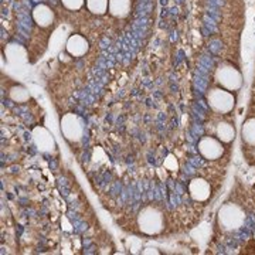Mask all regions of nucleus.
<instances>
[{"label":"nucleus","instance_id":"nucleus-1","mask_svg":"<svg viewBox=\"0 0 255 255\" xmlns=\"http://www.w3.org/2000/svg\"><path fill=\"white\" fill-rule=\"evenodd\" d=\"M137 224L142 233L155 236L163 230V216L155 207H145L137 217Z\"/></svg>","mask_w":255,"mask_h":255},{"label":"nucleus","instance_id":"nucleus-2","mask_svg":"<svg viewBox=\"0 0 255 255\" xmlns=\"http://www.w3.org/2000/svg\"><path fill=\"white\" fill-rule=\"evenodd\" d=\"M244 211L236 204H226L219 211L220 224L226 230H236L244 223Z\"/></svg>","mask_w":255,"mask_h":255},{"label":"nucleus","instance_id":"nucleus-3","mask_svg":"<svg viewBox=\"0 0 255 255\" xmlns=\"http://www.w3.org/2000/svg\"><path fill=\"white\" fill-rule=\"evenodd\" d=\"M216 80L228 91H237L243 85V75L231 65H223L216 73Z\"/></svg>","mask_w":255,"mask_h":255},{"label":"nucleus","instance_id":"nucleus-4","mask_svg":"<svg viewBox=\"0 0 255 255\" xmlns=\"http://www.w3.org/2000/svg\"><path fill=\"white\" fill-rule=\"evenodd\" d=\"M60 128H61L64 137L68 139L70 142H78L82 137V133H84L81 121L74 114H65L61 118Z\"/></svg>","mask_w":255,"mask_h":255},{"label":"nucleus","instance_id":"nucleus-5","mask_svg":"<svg viewBox=\"0 0 255 255\" xmlns=\"http://www.w3.org/2000/svg\"><path fill=\"white\" fill-rule=\"evenodd\" d=\"M210 107L217 112L227 114L234 108V97L228 91H224L221 88H214L209 94Z\"/></svg>","mask_w":255,"mask_h":255},{"label":"nucleus","instance_id":"nucleus-6","mask_svg":"<svg viewBox=\"0 0 255 255\" xmlns=\"http://www.w3.org/2000/svg\"><path fill=\"white\" fill-rule=\"evenodd\" d=\"M199 152L203 157H206L209 160H216L224 153V147H223L221 140H217L211 136H206L199 142Z\"/></svg>","mask_w":255,"mask_h":255},{"label":"nucleus","instance_id":"nucleus-7","mask_svg":"<svg viewBox=\"0 0 255 255\" xmlns=\"http://www.w3.org/2000/svg\"><path fill=\"white\" fill-rule=\"evenodd\" d=\"M33 140L41 152H50L54 147V137L44 127H37L33 129Z\"/></svg>","mask_w":255,"mask_h":255},{"label":"nucleus","instance_id":"nucleus-8","mask_svg":"<svg viewBox=\"0 0 255 255\" xmlns=\"http://www.w3.org/2000/svg\"><path fill=\"white\" fill-rule=\"evenodd\" d=\"M65 50H67L68 54L73 55V57H82V55H85L88 53L90 44L80 34H73L65 43Z\"/></svg>","mask_w":255,"mask_h":255},{"label":"nucleus","instance_id":"nucleus-9","mask_svg":"<svg viewBox=\"0 0 255 255\" xmlns=\"http://www.w3.org/2000/svg\"><path fill=\"white\" fill-rule=\"evenodd\" d=\"M189 191L190 196L196 201H206L210 197V184L209 182H206L204 179H193L189 184Z\"/></svg>","mask_w":255,"mask_h":255},{"label":"nucleus","instance_id":"nucleus-10","mask_svg":"<svg viewBox=\"0 0 255 255\" xmlns=\"http://www.w3.org/2000/svg\"><path fill=\"white\" fill-rule=\"evenodd\" d=\"M33 18L40 27H48L54 21V11L47 4H37L33 10Z\"/></svg>","mask_w":255,"mask_h":255},{"label":"nucleus","instance_id":"nucleus-11","mask_svg":"<svg viewBox=\"0 0 255 255\" xmlns=\"http://www.w3.org/2000/svg\"><path fill=\"white\" fill-rule=\"evenodd\" d=\"M108 11L114 17H127L130 11V0H110Z\"/></svg>","mask_w":255,"mask_h":255},{"label":"nucleus","instance_id":"nucleus-12","mask_svg":"<svg viewBox=\"0 0 255 255\" xmlns=\"http://www.w3.org/2000/svg\"><path fill=\"white\" fill-rule=\"evenodd\" d=\"M6 57L11 64H20L26 61V50L18 44H9L6 47Z\"/></svg>","mask_w":255,"mask_h":255},{"label":"nucleus","instance_id":"nucleus-13","mask_svg":"<svg viewBox=\"0 0 255 255\" xmlns=\"http://www.w3.org/2000/svg\"><path fill=\"white\" fill-rule=\"evenodd\" d=\"M217 136L221 142L228 143L236 137V129L233 128V125H230L227 122H221L217 127Z\"/></svg>","mask_w":255,"mask_h":255},{"label":"nucleus","instance_id":"nucleus-14","mask_svg":"<svg viewBox=\"0 0 255 255\" xmlns=\"http://www.w3.org/2000/svg\"><path fill=\"white\" fill-rule=\"evenodd\" d=\"M110 0H87V7L94 14H104L108 10Z\"/></svg>","mask_w":255,"mask_h":255},{"label":"nucleus","instance_id":"nucleus-15","mask_svg":"<svg viewBox=\"0 0 255 255\" xmlns=\"http://www.w3.org/2000/svg\"><path fill=\"white\" fill-rule=\"evenodd\" d=\"M243 137L250 145H255V119H248L243 127Z\"/></svg>","mask_w":255,"mask_h":255},{"label":"nucleus","instance_id":"nucleus-16","mask_svg":"<svg viewBox=\"0 0 255 255\" xmlns=\"http://www.w3.org/2000/svg\"><path fill=\"white\" fill-rule=\"evenodd\" d=\"M10 98L14 102H26V101L30 100V94H28L27 88L17 85V87H13L10 90Z\"/></svg>","mask_w":255,"mask_h":255},{"label":"nucleus","instance_id":"nucleus-17","mask_svg":"<svg viewBox=\"0 0 255 255\" xmlns=\"http://www.w3.org/2000/svg\"><path fill=\"white\" fill-rule=\"evenodd\" d=\"M85 0H61L64 7H67L68 10H80L82 7Z\"/></svg>","mask_w":255,"mask_h":255},{"label":"nucleus","instance_id":"nucleus-18","mask_svg":"<svg viewBox=\"0 0 255 255\" xmlns=\"http://www.w3.org/2000/svg\"><path fill=\"white\" fill-rule=\"evenodd\" d=\"M164 167L167 169V170H177V167H179V164H177V160H176V157L173 155H169L166 159H164Z\"/></svg>","mask_w":255,"mask_h":255},{"label":"nucleus","instance_id":"nucleus-19","mask_svg":"<svg viewBox=\"0 0 255 255\" xmlns=\"http://www.w3.org/2000/svg\"><path fill=\"white\" fill-rule=\"evenodd\" d=\"M142 254H159V251L155 248H146L142 251Z\"/></svg>","mask_w":255,"mask_h":255}]
</instances>
